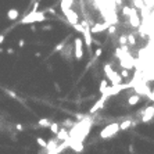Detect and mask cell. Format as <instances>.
I'll return each mask as SVG.
<instances>
[{"label": "cell", "instance_id": "6da1fadb", "mask_svg": "<svg viewBox=\"0 0 154 154\" xmlns=\"http://www.w3.org/2000/svg\"><path fill=\"white\" fill-rule=\"evenodd\" d=\"M46 20V13L45 11H33L31 10L26 16L24 17L22 20H21V24L22 25H26V24H35V22H42V21H45Z\"/></svg>", "mask_w": 154, "mask_h": 154}, {"label": "cell", "instance_id": "7a4b0ae2", "mask_svg": "<svg viewBox=\"0 0 154 154\" xmlns=\"http://www.w3.org/2000/svg\"><path fill=\"white\" fill-rule=\"evenodd\" d=\"M103 71H104L106 78H107L113 85H118V83H122L123 82V78L121 77V74H118L117 71H114L113 67H111V64H104Z\"/></svg>", "mask_w": 154, "mask_h": 154}, {"label": "cell", "instance_id": "3957f363", "mask_svg": "<svg viewBox=\"0 0 154 154\" xmlns=\"http://www.w3.org/2000/svg\"><path fill=\"white\" fill-rule=\"evenodd\" d=\"M121 131L119 129V123H108L107 126H104L100 132V138L101 139H110L113 136H115L118 132Z\"/></svg>", "mask_w": 154, "mask_h": 154}, {"label": "cell", "instance_id": "277c9868", "mask_svg": "<svg viewBox=\"0 0 154 154\" xmlns=\"http://www.w3.org/2000/svg\"><path fill=\"white\" fill-rule=\"evenodd\" d=\"M132 83H118V85H113V86H107V89L104 90V92L101 93V94H106L107 97H111V96H115L118 93H121L122 90L125 89H128V88H131Z\"/></svg>", "mask_w": 154, "mask_h": 154}, {"label": "cell", "instance_id": "5b68a950", "mask_svg": "<svg viewBox=\"0 0 154 154\" xmlns=\"http://www.w3.org/2000/svg\"><path fill=\"white\" fill-rule=\"evenodd\" d=\"M74 57H75V60H82V57H83V40L82 38H75L74 40Z\"/></svg>", "mask_w": 154, "mask_h": 154}, {"label": "cell", "instance_id": "8992f818", "mask_svg": "<svg viewBox=\"0 0 154 154\" xmlns=\"http://www.w3.org/2000/svg\"><path fill=\"white\" fill-rule=\"evenodd\" d=\"M83 25V32H82V36L85 39V45L88 46V49H92V45H93V38H92V31H90V26L83 21L82 22Z\"/></svg>", "mask_w": 154, "mask_h": 154}, {"label": "cell", "instance_id": "52a82bcc", "mask_svg": "<svg viewBox=\"0 0 154 154\" xmlns=\"http://www.w3.org/2000/svg\"><path fill=\"white\" fill-rule=\"evenodd\" d=\"M62 13H64L67 21H68L71 25H75V24L79 22V16H78L77 11H74V10H71V8H67V10H64Z\"/></svg>", "mask_w": 154, "mask_h": 154}, {"label": "cell", "instance_id": "ba28073f", "mask_svg": "<svg viewBox=\"0 0 154 154\" xmlns=\"http://www.w3.org/2000/svg\"><path fill=\"white\" fill-rule=\"evenodd\" d=\"M107 100H108L107 96H106V94H101V97H100V99H99L97 101H96V103H94V106L90 108V111H89V113H90V114H94V113H97L99 110H101V108L104 107V103H106Z\"/></svg>", "mask_w": 154, "mask_h": 154}, {"label": "cell", "instance_id": "9c48e42d", "mask_svg": "<svg viewBox=\"0 0 154 154\" xmlns=\"http://www.w3.org/2000/svg\"><path fill=\"white\" fill-rule=\"evenodd\" d=\"M110 25H111L110 22H97L93 26H90V31H92V33H101V32L107 31Z\"/></svg>", "mask_w": 154, "mask_h": 154}, {"label": "cell", "instance_id": "30bf717a", "mask_svg": "<svg viewBox=\"0 0 154 154\" xmlns=\"http://www.w3.org/2000/svg\"><path fill=\"white\" fill-rule=\"evenodd\" d=\"M154 118V106H147L143 111V117H142V121L143 122H150Z\"/></svg>", "mask_w": 154, "mask_h": 154}, {"label": "cell", "instance_id": "8fae6325", "mask_svg": "<svg viewBox=\"0 0 154 154\" xmlns=\"http://www.w3.org/2000/svg\"><path fill=\"white\" fill-rule=\"evenodd\" d=\"M129 20H131L132 28H139V25H140V20H139V16H138V13H136V10H133V11H132V14L129 16Z\"/></svg>", "mask_w": 154, "mask_h": 154}, {"label": "cell", "instance_id": "7c38bea8", "mask_svg": "<svg viewBox=\"0 0 154 154\" xmlns=\"http://www.w3.org/2000/svg\"><path fill=\"white\" fill-rule=\"evenodd\" d=\"M57 140H54V138L53 139H50L49 142H47V146H46V153H54L56 151V149H57Z\"/></svg>", "mask_w": 154, "mask_h": 154}, {"label": "cell", "instance_id": "4fadbf2b", "mask_svg": "<svg viewBox=\"0 0 154 154\" xmlns=\"http://www.w3.org/2000/svg\"><path fill=\"white\" fill-rule=\"evenodd\" d=\"M18 17H20V11L17 8H10L7 11V18L10 21H16Z\"/></svg>", "mask_w": 154, "mask_h": 154}, {"label": "cell", "instance_id": "5bb4252c", "mask_svg": "<svg viewBox=\"0 0 154 154\" xmlns=\"http://www.w3.org/2000/svg\"><path fill=\"white\" fill-rule=\"evenodd\" d=\"M56 136H57V139H58V140H62V142H64V140H68V139H69V132L65 131V128H62V129H60V131H58V133H57Z\"/></svg>", "mask_w": 154, "mask_h": 154}, {"label": "cell", "instance_id": "9a60e30c", "mask_svg": "<svg viewBox=\"0 0 154 154\" xmlns=\"http://www.w3.org/2000/svg\"><path fill=\"white\" fill-rule=\"evenodd\" d=\"M139 103H140V96L139 94H132V96L128 97V106L133 107V106H136Z\"/></svg>", "mask_w": 154, "mask_h": 154}, {"label": "cell", "instance_id": "2e32d148", "mask_svg": "<svg viewBox=\"0 0 154 154\" xmlns=\"http://www.w3.org/2000/svg\"><path fill=\"white\" fill-rule=\"evenodd\" d=\"M132 125H135V122H132L131 119H126V121H123V122L119 123V129L121 131H126V129H129Z\"/></svg>", "mask_w": 154, "mask_h": 154}, {"label": "cell", "instance_id": "e0dca14e", "mask_svg": "<svg viewBox=\"0 0 154 154\" xmlns=\"http://www.w3.org/2000/svg\"><path fill=\"white\" fill-rule=\"evenodd\" d=\"M38 123H39V126H42V128H49L50 123H52V121L47 119V118H42V119H39Z\"/></svg>", "mask_w": 154, "mask_h": 154}, {"label": "cell", "instance_id": "ac0fdd59", "mask_svg": "<svg viewBox=\"0 0 154 154\" xmlns=\"http://www.w3.org/2000/svg\"><path fill=\"white\" fill-rule=\"evenodd\" d=\"M72 1H74V0H61V10L62 11H64V10H67V8H71Z\"/></svg>", "mask_w": 154, "mask_h": 154}, {"label": "cell", "instance_id": "d6986e66", "mask_svg": "<svg viewBox=\"0 0 154 154\" xmlns=\"http://www.w3.org/2000/svg\"><path fill=\"white\" fill-rule=\"evenodd\" d=\"M107 86H108V79L107 78H104V79H101V82H100V89H99V92L103 93L106 89H107Z\"/></svg>", "mask_w": 154, "mask_h": 154}, {"label": "cell", "instance_id": "ffe728a7", "mask_svg": "<svg viewBox=\"0 0 154 154\" xmlns=\"http://www.w3.org/2000/svg\"><path fill=\"white\" fill-rule=\"evenodd\" d=\"M49 128H50L52 133H54V135H57V133H58V131H60V126H58V123H56V122H52Z\"/></svg>", "mask_w": 154, "mask_h": 154}, {"label": "cell", "instance_id": "44dd1931", "mask_svg": "<svg viewBox=\"0 0 154 154\" xmlns=\"http://www.w3.org/2000/svg\"><path fill=\"white\" fill-rule=\"evenodd\" d=\"M36 143H38L42 149H46V146H47V142L43 138H36Z\"/></svg>", "mask_w": 154, "mask_h": 154}, {"label": "cell", "instance_id": "7402d4cb", "mask_svg": "<svg viewBox=\"0 0 154 154\" xmlns=\"http://www.w3.org/2000/svg\"><path fill=\"white\" fill-rule=\"evenodd\" d=\"M65 46V40H62V42H60V43H58V45H57V46L54 47V53H57V52H61L62 50V47Z\"/></svg>", "mask_w": 154, "mask_h": 154}, {"label": "cell", "instance_id": "603a6c76", "mask_svg": "<svg viewBox=\"0 0 154 154\" xmlns=\"http://www.w3.org/2000/svg\"><path fill=\"white\" fill-rule=\"evenodd\" d=\"M118 42H119V45H126V42H128V36L121 35V36H119V39H118Z\"/></svg>", "mask_w": 154, "mask_h": 154}, {"label": "cell", "instance_id": "cb8c5ba5", "mask_svg": "<svg viewBox=\"0 0 154 154\" xmlns=\"http://www.w3.org/2000/svg\"><path fill=\"white\" fill-rule=\"evenodd\" d=\"M128 43H129V45H133V46H135V45H136V39H135V36H133V35H128Z\"/></svg>", "mask_w": 154, "mask_h": 154}, {"label": "cell", "instance_id": "d4e9b609", "mask_svg": "<svg viewBox=\"0 0 154 154\" xmlns=\"http://www.w3.org/2000/svg\"><path fill=\"white\" fill-rule=\"evenodd\" d=\"M108 33H110V35H113V33H115V31H117V28L115 26H114V25H110V26H108Z\"/></svg>", "mask_w": 154, "mask_h": 154}, {"label": "cell", "instance_id": "484cf974", "mask_svg": "<svg viewBox=\"0 0 154 154\" xmlns=\"http://www.w3.org/2000/svg\"><path fill=\"white\" fill-rule=\"evenodd\" d=\"M101 54H103V50H101L100 47H97V49L94 50V57H100Z\"/></svg>", "mask_w": 154, "mask_h": 154}, {"label": "cell", "instance_id": "4316f807", "mask_svg": "<svg viewBox=\"0 0 154 154\" xmlns=\"http://www.w3.org/2000/svg\"><path fill=\"white\" fill-rule=\"evenodd\" d=\"M121 77H122V78H128V77H129V72H128V69H126V68H123L122 71H121Z\"/></svg>", "mask_w": 154, "mask_h": 154}, {"label": "cell", "instance_id": "83f0119b", "mask_svg": "<svg viewBox=\"0 0 154 154\" xmlns=\"http://www.w3.org/2000/svg\"><path fill=\"white\" fill-rule=\"evenodd\" d=\"M16 129H17V131H24V126L21 125V123H17V125H16Z\"/></svg>", "mask_w": 154, "mask_h": 154}, {"label": "cell", "instance_id": "f1b7e54d", "mask_svg": "<svg viewBox=\"0 0 154 154\" xmlns=\"http://www.w3.org/2000/svg\"><path fill=\"white\" fill-rule=\"evenodd\" d=\"M42 29H43V31H52L53 28H52V25H46V26H43Z\"/></svg>", "mask_w": 154, "mask_h": 154}, {"label": "cell", "instance_id": "f546056e", "mask_svg": "<svg viewBox=\"0 0 154 154\" xmlns=\"http://www.w3.org/2000/svg\"><path fill=\"white\" fill-rule=\"evenodd\" d=\"M18 46H20V47H24V46H25V40H24V39H21V40L18 42Z\"/></svg>", "mask_w": 154, "mask_h": 154}, {"label": "cell", "instance_id": "4dcf8cb0", "mask_svg": "<svg viewBox=\"0 0 154 154\" xmlns=\"http://www.w3.org/2000/svg\"><path fill=\"white\" fill-rule=\"evenodd\" d=\"M6 53H7V54H14V49H11V47H8L7 50H6Z\"/></svg>", "mask_w": 154, "mask_h": 154}, {"label": "cell", "instance_id": "1f68e13d", "mask_svg": "<svg viewBox=\"0 0 154 154\" xmlns=\"http://www.w3.org/2000/svg\"><path fill=\"white\" fill-rule=\"evenodd\" d=\"M133 149H135V146H133V145H129V151H131V153H133V151H135Z\"/></svg>", "mask_w": 154, "mask_h": 154}, {"label": "cell", "instance_id": "d6a6232c", "mask_svg": "<svg viewBox=\"0 0 154 154\" xmlns=\"http://www.w3.org/2000/svg\"><path fill=\"white\" fill-rule=\"evenodd\" d=\"M4 42V35H0V45Z\"/></svg>", "mask_w": 154, "mask_h": 154}, {"label": "cell", "instance_id": "836d02e7", "mask_svg": "<svg viewBox=\"0 0 154 154\" xmlns=\"http://www.w3.org/2000/svg\"><path fill=\"white\" fill-rule=\"evenodd\" d=\"M33 1H40V0H33Z\"/></svg>", "mask_w": 154, "mask_h": 154}]
</instances>
